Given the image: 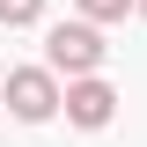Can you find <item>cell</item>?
Segmentation results:
<instances>
[{
	"label": "cell",
	"mask_w": 147,
	"mask_h": 147,
	"mask_svg": "<svg viewBox=\"0 0 147 147\" xmlns=\"http://www.w3.org/2000/svg\"><path fill=\"white\" fill-rule=\"evenodd\" d=\"M110 110H118V88H110L103 74H81V81H66V118L74 125H110Z\"/></svg>",
	"instance_id": "3"
},
{
	"label": "cell",
	"mask_w": 147,
	"mask_h": 147,
	"mask_svg": "<svg viewBox=\"0 0 147 147\" xmlns=\"http://www.w3.org/2000/svg\"><path fill=\"white\" fill-rule=\"evenodd\" d=\"M103 52H110V44H103V30H96L88 15H81V22H52V30H44V66L66 74V81L96 74V66H103Z\"/></svg>",
	"instance_id": "1"
},
{
	"label": "cell",
	"mask_w": 147,
	"mask_h": 147,
	"mask_svg": "<svg viewBox=\"0 0 147 147\" xmlns=\"http://www.w3.org/2000/svg\"><path fill=\"white\" fill-rule=\"evenodd\" d=\"M140 15H147V0H140Z\"/></svg>",
	"instance_id": "6"
},
{
	"label": "cell",
	"mask_w": 147,
	"mask_h": 147,
	"mask_svg": "<svg viewBox=\"0 0 147 147\" xmlns=\"http://www.w3.org/2000/svg\"><path fill=\"white\" fill-rule=\"evenodd\" d=\"M132 7H140V0H81V15H88V22H125Z\"/></svg>",
	"instance_id": "5"
},
{
	"label": "cell",
	"mask_w": 147,
	"mask_h": 147,
	"mask_svg": "<svg viewBox=\"0 0 147 147\" xmlns=\"http://www.w3.org/2000/svg\"><path fill=\"white\" fill-rule=\"evenodd\" d=\"M7 110H15L22 125H44L52 110H66V96H59L52 66H15V74H7Z\"/></svg>",
	"instance_id": "2"
},
{
	"label": "cell",
	"mask_w": 147,
	"mask_h": 147,
	"mask_svg": "<svg viewBox=\"0 0 147 147\" xmlns=\"http://www.w3.org/2000/svg\"><path fill=\"white\" fill-rule=\"evenodd\" d=\"M0 22L7 30H30V22H44V0H0Z\"/></svg>",
	"instance_id": "4"
}]
</instances>
